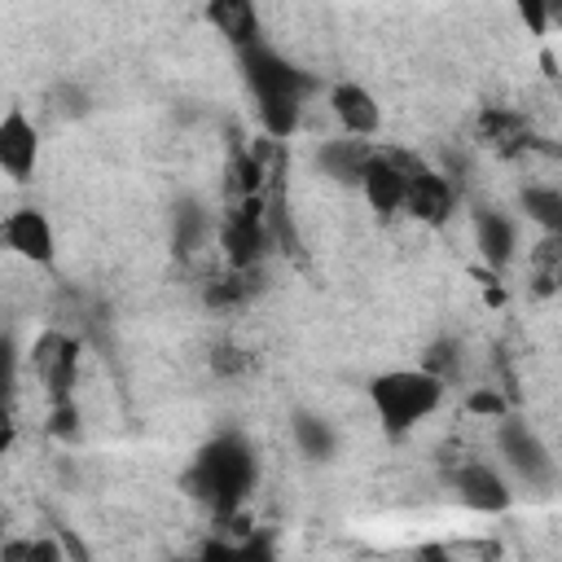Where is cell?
<instances>
[{"label": "cell", "mask_w": 562, "mask_h": 562, "mask_svg": "<svg viewBox=\"0 0 562 562\" xmlns=\"http://www.w3.org/2000/svg\"><path fill=\"white\" fill-rule=\"evenodd\" d=\"M13 378H18V356H13V342L0 338V439H4V426H9V395H13Z\"/></svg>", "instance_id": "obj_23"}, {"label": "cell", "mask_w": 562, "mask_h": 562, "mask_svg": "<svg viewBox=\"0 0 562 562\" xmlns=\"http://www.w3.org/2000/svg\"><path fill=\"white\" fill-rule=\"evenodd\" d=\"M57 97H61V114H75V119L88 114V92H83L79 83H61Z\"/></svg>", "instance_id": "obj_27"}, {"label": "cell", "mask_w": 562, "mask_h": 562, "mask_svg": "<svg viewBox=\"0 0 562 562\" xmlns=\"http://www.w3.org/2000/svg\"><path fill=\"white\" fill-rule=\"evenodd\" d=\"M0 558L4 562H57L61 549L53 540H9L0 544Z\"/></svg>", "instance_id": "obj_21"}, {"label": "cell", "mask_w": 562, "mask_h": 562, "mask_svg": "<svg viewBox=\"0 0 562 562\" xmlns=\"http://www.w3.org/2000/svg\"><path fill=\"white\" fill-rule=\"evenodd\" d=\"M237 61H241V79L255 97V110H259V123H263L268 140H285L299 127L307 97L316 92V75L294 66L290 57L268 48L263 40L237 48Z\"/></svg>", "instance_id": "obj_1"}, {"label": "cell", "mask_w": 562, "mask_h": 562, "mask_svg": "<svg viewBox=\"0 0 562 562\" xmlns=\"http://www.w3.org/2000/svg\"><path fill=\"white\" fill-rule=\"evenodd\" d=\"M329 105H334V119L342 123L347 136H364V140H369V136L382 127V105H378V97H373L364 83H351V79L334 83Z\"/></svg>", "instance_id": "obj_12"}, {"label": "cell", "mask_w": 562, "mask_h": 562, "mask_svg": "<svg viewBox=\"0 0 562 562\" xmlns=\"http://www.w3.org/2000/svg\"><path fill=\"white\" fill-rule=\"evenodd\" d=\"M474 241H479V255L492 263V268H505L518 250V228L505 211H492V206H479L474 211Z\"/></svg>", "instance_id": "obj_14"}, {"label": "cell", "mask_w": 562, "mask_h": 562, "mask_svg": "<svg viewBox=\"0 0 562 562\" xmlns=\"http://www.w3.org/2000/svg\"><path fill=\"white\" fill-rule=\"evenodd\" d=\"M522 211L544 233H562V189H553V184H527L522 189Z\"/></svg>", "instance_id": "obj_20"}, {"label": "cell", "mask_w": 562, "mask_h": 562, "mask_svg": "<svg viewBox=\"0 0 562 562\" xmlns=\"http://www.w3.org/2000/svg\"><path fill=\"white\" fill-rule=\"evenodd\" d=\"M527 281H531V294H540V299L558 294V281H562V233H544L527 250Z\"/></svg>", "instance_id": "obj_17"}, {"label": "cell", "mask_w": 562, "mask_h": 562, "mask_svg": "<svg viewBox=\"0 0 562 562\" xmlns=\"http://www.w3.org/2000/svg\"><path fill=\"white\" fill-rule=\"evenodd\" d=\"M220 246L228 268H255L268 250V220H263V198L246 193L233 202V211L220 224Z\"/></svg>", "instance_id": "obj_5"}, {"label": "cell", "mask_w": 562, "mask_h": 562, "mask_svg": "<svg viewBox=\"0 0 562 562\" xmlns=\"http://www.w3.org/2000/svg\"><path fill=\"white\" fill-rule=\"evenodd\" d=\"M211 369L224 373V378H228V373H246V369H250V356H246L241 347H228V342H224V347H211Z\"/></svg>", "instance_id": "obj_25"}, {"label": "cell", "mask_w": 562, "mask_h": 562, "mask_svg": "<svg viewBox=\"0 0 562 562\" xmlns=\"http://www.w3.org/2000/svg\"><path fill=\"white\" fill-rule=\"evenodd\" d=\"M35 162H40V127L26 119L22 105H13L0 119V171L9 180L26 184L35 176Z\"/></svg>", "instance_id": "obj_11"}, {"label": "cell", "mask_w": 562, "mask_h": 562, "mask_svg": "<svg viewBox=\"0 0 562 562\" xmlns=\"http://www.w3.org/2000/svg\"><path fill=\"white\" fill-rule=\"evenodd\" d=\"M31 360H35L40 382L48 386L53 404L70 400V391H75V373H79V338H70V334H57V329H53V334H44V338L35 342Z\"/></svg>", "instance_id": "obj_10"}, {"label": "cell", "mask_w": 562, "mask_h": 562, "mask_svg": "<svg viewBox=\"0 0 562 562\" xmlns=\"http://www.w3.org/2000/svg\"><path fill=\"white\" fill-rule=\"evenodd\" d=\"M479 136H483L501 158H518V154L536 149V132H531V123H527L518 110H496V105H487V110L479 114Z\"/></svg>", "instance_id": "obj_13"}, {"label": "cell", "mask_w": 562, "mask_h": 562, "mask_svg": "<svg viewBox=\"0 0 562 562\" xmlns=\"http://www.w3.org/2000/svg\"><path fill=\"white\" fill-rule=\"evenodd\" d=\"M408 158L404 149H373L364 171H360V193L378 215H395L404 206V176H408Z\"/></svg>", "instance_id": "obj_9"}, {"label": "cell", "mask_w": 562, "mask_h": 562, "mask_svg": "<svg viewBox=\"0 0 562 562\" xmlns=\"http://www.w3.org/2000/svg\"><path fill=\"white\" fill-rule=\"evenodd\" d=\"M514 9H518V18L527 22L531 35H544L553 13H558V0H514Z\"/></svg>", "instance_id": "obj_24"}, {"label": "cell", "mask_w": 562, "mask_h": 562, "mask_svg": "<svg viewBox=\"0 0 562 562\" xmlns=\"http://www.w3.org/2000/svg\"><path fill=\"white\" fill-rule=\"evenodd\" d=\"M0 246L26 263H40V268H53V259H57V233L40 206L9 211L0 220Z\"/></svg>", "instance_id": "obj_8"}, {"label": "cell", "mask_w": 562, "mask_h": 562, "mask_svg": "<svg viewBox=\"0 0 562 562\" xmlns=\"http://www.w3.org/2000/svg\"><path fill=\"white\" fill-rule=\"evenodd\" d=\"M369 154H373V145L364 136H338V140H325L316 149V167L338 184H360V171H364Z\"/></svg>", "instance_id": "obj_15"}, {"label": "cell", "mask_w": 562, "mask_h": 562, "mask_svg": "<svg viewBox=\"0 0 562 562\" xmlns=\"http://www.w3.org/2000/svg\"><path fill=\"white\" fill-rule=\"evenodd\" d=\"M465 404H470V413H483V417H501L505 413V400L496 391H474Z\"/></svg>", "instance_id": "obj_28"}, {"label": "cell", "mask_w": 562, "mask_h": 562, "mask_svg": "<svg viewBox=\"0 0 562 562\" xmlns=\"http://www.w3.org/2000/svg\"><path fill=\"white\" fill-rule=\"evenodd\" d=\"M496 452H501L505 470H509L518 483H527L531 492H553V483H558V461H553V452L544 448V439H540L522 417L501 413Z\"/></svg>", "instance_id": "obj_4"}, {"label": "cell", "mask_w": 562, "mask_h": 562, "mask_svg": "<svg viewBox=\"0 0 562 562\" xmlns=\"http://www.w3.org/2000/svg\"><path fill=\"white\" fill-rule=\"evenodd\" d=\"M176 228H180L184 250H193V241L202 237V215H198V206H193V202H184V206L176 211Z\"/></svg>", "instance_id": "obj_26"}, {"label": "cell", "mask_w": 562, "mask_h": 562, "mask_svg": "<svg viewBox=\"0 0 562 562\" xmlns=\"http://www.w3.org/2000/svg\"><path fill=\"white\" fill-rule=\"evenodd\" d=\"M290 430H294L299 452H303V457H312V461H329V457L338 452V435H334V426H329L321 413L299 408V413L290 417Z\"/></svg>", "instance_id": "obj_18"}, {"label": "cell", "mask_w": 562, "mask_h": 562, "mask_svg": "<svg viewBox=\"0 0 562 562\" xmlns=\"http://www.w3.org/2000/svg\"><path fill=\"white\" fill-rule=\"evenodd\" d=\"M369 400L386 435H408L443 404V378L430 369H391L369 382Z\"/></svg>", "instance_id": "obj_3"}, {"label": "cell", "mask_w": 562, "mask_h": 562, "mask_svg": "<svg viewBox=\"0 0 562 562\" xmlns=\"http://www.w3.org/2000/svg\"><path fill=\"white\" fill-rule=\"evenodd\" d=\"M255 479H259V457L250 439L237 430H224L198 448L193 465L184 470V492L198 505H206L220 522H228L241 514L246 496L255 492Z\"/></svg>", "instance_id": "obj_2"}, {"label": "cell", "mask_w": 562, "mask_h": 562, "mask_svg": "<svg viewBox=\"0 0 562 562\" xmlns=\"http://www.w3.org/2000/svg\"><path fill=\"white\" fill-rule=\"evenodd\" d=\"M259 290V263L255 268H228V277H215L206 285V303L211 307H237Z\"/></svg>", "instance_id": "obj_19"}, {"label": "cell", "mask_w": 562, "mask_h": 562, "mask_svg": "<svg viewBox=\"0 0 562 562\" xmlns=\"http://www.w3.org/2000/svg\"><path fill=\"white\" fill-rule=\"evenodd\" d=\"M206 18L215 22V31L233 44V48H246L259 40V13H255V0H211L206 4Z\"/></svg>", "instance_id": "obj_16"}, {"label": "cell", "mask_w": 562, "mask_h": 562, "mask_svg": "<svg viewBox=\"0 0 562 562\" xmlns=\"http://www.w3.org/2000/svg\"><path fill=\"white\" fill-rule=\"evenodd\" d=\"M400 211H408V215H413L417 224H426V228H439V224H448L452 211H457V189H452L448 176H439V171L426 167L422 158H408L404 206H400Z\"/></svg>", "instance_id": "obj_6"}, {"label": "cell", "mask_w": 562, "mask_h": 562, "mask_svg": "<svg viewBox=\"0 0 562 562\" xmlns=\"http://www.w3.org/2000/svg\"><path fill=\"white\" fill-rule=\"evenodd\" d=\"M259 180H263L259 158H255V154H237V158H233V176H228V193H233V198L259 193Z\"/></svg>", "instance_id": "obj_22"}, {"label": "cell", "mask_w": 562, "mask_h": 562, "mask_svg": "<svg viewBox=\"0 0 562 562\" xmlns=\"http://www.w3.org/2000/svg\"><path fill=\"white\" fill-rule=\"evenodd\" d=\"M448 483L452 492L461 496V505L479 509V514H505L514 505V487L505 479V470H496L492 461H479V457H465L448 470Z\"/></svg>", "instance_id": "obj_7"}]
</instances>
